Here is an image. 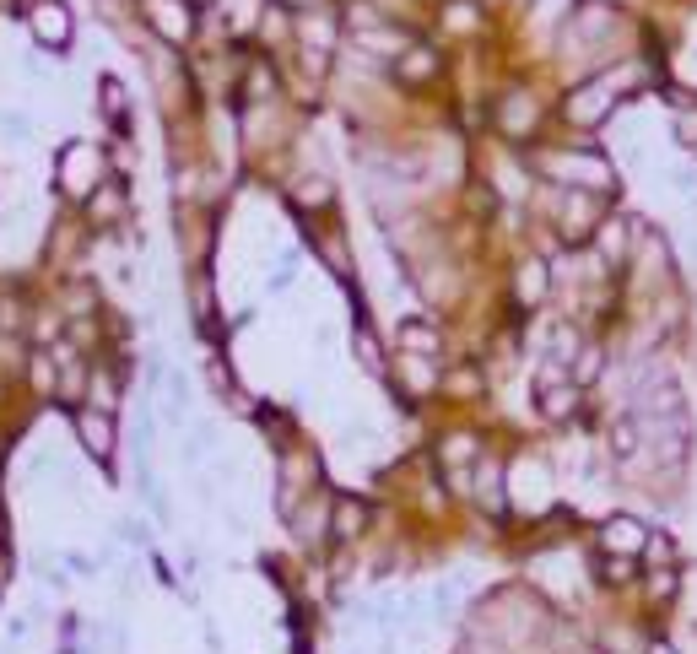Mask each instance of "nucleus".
Here are the masks:
<instances>
[{"mask_svg": "<svg viewBox=\"0 0 697 654\" xmlns=\"http://www.w3.org/2000/svg\"><path fill=\"white\" fill-rule=\"evenodd\" d=\"M60 184H65V195H92L103 184V152L98 146H87V141H76V146H65L60 152Z\"/></svg>", "mask_w": 697, "mask_h": 654, "instance_id": "nucleus-1", "label": "nucleus"}, {"mask_svg": "<svg viewBox=\"0 0 697 654\" xmlns=\"http://www.w3.org/2000/svg\"><path fill=\"white\" fill-rule=\"evenodd\" d=\"M552 173H568L573 190H589V195H606L611 190V163L595 152H568V157H546Z\"/></svg>", "mask_w": 697, "mask_h": 654, "instance_id": "nucleus-2", "label": "nucleus"}, {"mask_svg": "<svg viewBox=\"0 0 697 654\" xmlns=\"http://www.w3.org/2000/svg\"><path fill=\"white\" fill-rule=\"evenodd\" d=\"M28 33H33V44H44V49H60L76 38V22H71V11L60 6V0H44V6H33L28 11Z\"/></svg>", "mask_w": 697, "mask_h": 654, "instance_id": "nucleus-3", "label": "nucleus"}, {"mask_svg": "<svg viewBox=\"0 0 697 654\" xmlns=\"http://www.w3.org/2000/svg\"><path fill=\"white\" fill-rule=\"evenodd\" d=\"M643 546H649V525L633 514H611L600 525V557H643Z\"/></svg>", "mask_w": 697, "mask_h": 654, "instance_id": "nucleus-4", "label": "nucleus"}, {"mask_svg": "<svg viewBox=\"0 0 697 654\" xmlns=\"http://www.w3.org/2000/svg\"><path fill=\"white\" fill-rule=\"evenodd\" d=\"M611 109H616V76H606V82H584L568 98L562 114H568L573 125H600V119H611Z\"/></svg>", "mask_w": 697, "mask_h": 654, "instance_id": "nucleus-5", "label": "nucleus"}, {"mask_svg": "<svg viewBox=\"0 0 697 654\" xmlns=\"http://www.w3.org/2000/svg\"><path fill=\"white\" fill-rule=\"evenodd\" d=\"M573 406H579V384L562 379V368H546L541 373V411L552 422H562V417H573Z\"/></svg>", "mask_w": 697, "mask_h": 654, "instance_id": "nucleus-6", "label": "nucleus"}, {"mask_svg": "<svg viewBox=\"0 0 697 654\" xmlns=\"http://www.w3.org/2000/svg\"><path fill=\"white\" fill-rule=\"evenodd\" d=\"M76 433H82L87 455L109 460V449H114V422H109V411H76Z\"/></svg>", "mask_w": 697, "mask_h": 654, "instance_id": "nucleus-7", "label": "nucleus"}, {"mask_svg": "<svg viewBox=\"0 0 697 654\" xmlns=\"http://www.w3.org/2000/svg\"><path fill=\"white\" fill-rule=\"evenodd\" d=\"M562 222H568V228H562L568 238H589V233L600 228V222H595V195H589V190H573V195H568V211H562Z\"/></svg>", "mask_w": 697, "mask_h": 654, "instance_id": "nucleus-8", "label": "nucleus"}, {"mask_svg": "<svg viewBox=\"0 0 697 654\" xmlns=\"http://www.w3.org/2000/svg\"><path fill=\"white\" fill-rule=\"evenodd\" d=\"M363 525H368V509L357 498H335V536L341 541H357L363 536Z\"/></svg>", "mask_w": 697, "mask_h": 654, "instance_id": "nucleus-9", "label": "nucleus"}, {"mask_svg": "<svg viewBox=\"0 0 697 654\" xmlns=\"http://www.w3.org/2000/svg\"><path fill=\"white\" fill-rule=\"evenodd\" d=\"M535 125V98L530 92H514V98L503 103V130H514V136H525Z\"/></svg>", "mask_w": 697, "mask_h": 654, "instance_id": "nucleus-10", "label": "nucleus"}, {"mask_svg": "<svg viewBox=\"0 0 697 654\" xmlns=\"http://www.w3.org/2000/svg\"><path fill=\"white\" fill-rule=\"evenodd\" d=\"M157 28H163L173 44L190 33V17H184V0H157Z\"/></svg>", "mask_w": 697, "mask_h": 654, "instance_id": "nucleus-11", "label": "nucleus"}, {"mask_svg": "<svg viewBox=\"0 0 697 654\" xmlns=\"http://www.w3.org/2000/svg\"><path fill=\"white\" fill-rule=\"evenodd\" d=\"M433 71H438L433 49H406V60H400V76H406V82H422V76H433Z\"/></svg>", "mask_w": 697, "mask_h": 654, "instance_id": "nucleus-12", "label": "nucleus"}, {"mask_svg": "<svg viewBox=\"0 0 697 654\" xmlns=\"http://www.w3.org/2000/svg\"><path fill=\"white\" fill-rule=\"evenodd\" d=\"M600 579L606 584H633L638 579V557H600Z\"/></svg>", "mask_w": 697, "mask_h": 654, "instance_id": "nucleus-13", "label": "nucleus"}, {"mask_svg": "<svg viewBox=\"0 0 697 654\" xmlns=\"http://www.w3.org/2000/svg\"><path fill=\"white\" fill-rule=\"evenodd\" d=\"M125 206V190H119V184H98V190H92V217H114V211Z\"/></svg>", "mask_w": 697, "mask_h": 654, "instance_id": "nucleus-14", "label": "nucleus"}, {"mask_svg": "<svg viewBox=\"0 0 697 654\" xmlns=\"http://www.w3.org/2000/svg\"><path fill=\"white\" fill-rule=\"evenodd\" d=\"M670 136L681 146H697V103H681L676 109V125H670Z\"/></svg>", "mask_w": 697, "mask_h": 654, "instance_id": "nucleus-15", "label": "nucleus"}, {"mask_svg": "<svg viewBox=\"0 0 697 654\" xmlns=\"http://www.w3.org/2000/svg\"><path fill=\"white\" fill-rule=\"evenodd\" d=\"M643 557H649L654 568H676V546H670V536H654V530H649V546H643Z\"/></svg>", "mask_w": 697, "mask_h": 654, "instance_id": "nucleus-16", "label": "nucleus"}, {"mask_svg": "<svg viewBox=\"0 0 697 654\" xmlns=\"http://www.w3.org/2000/svg\"><path fill=\"white\" fill-rule=\"evenodd\" d=\"M103 109H109V119H125V109H130L125 87H119L114 76H109V82H103Z\"/></svg>", "mask_w": 697, "mask_h": 654, "instance_id": "nucleus-17", "label": "nucleus"}, {"mask_svg": "<svg viewBox=\"0 0 697 654\" xmlns=\"http://www.w3.org/2000/svg\"><path fill=\"white\" fill-rule=\"evenodd\" d=\"M330 195H335V190H330L325 179H303V184H298V206H325Z\"/></svg>", "mask_w": 697, "mask_h": 654, "instance_id": "nucleus-18", "label": "nucleus"}, {"mask_svg": "<svg viewBox=\"0 0 697 654\" xmlns=\"http://www.w3.org/2000/svg\"><path fill=\"white\" fill-rule=\"evenodd\" d=\"M519 292H525V303H535L546 292V271L541 265H525V276H519Z\"/></svg>", "mask_w": 697, "mask_h": 654, "instance_id": "nucleus-19", "label": "nucleus"}, {"mask_svg": "<svg viewBox=\"0 0 697 654\" xmlns=\"http://www.w3.org/2000/svg\"><path fill=\"white\" fill-rule=\"evenodd\" d=\"M481 498H487V509H503V492H498V465H487V471H481Z\"/></svg>", "mask_w": 697, "mask_h": 654, "instance_id": "nucleus-20", "label": "nucleus"}, {"mask_svg": "<svg viewBox=\"0 0 697 654\" xmlns=\"http://www.w3.org/2000/svg\"><path fill=\"white\" fill-rule=\"evenodd\" d=\"M400 336H406V346H422V352H438V336H433L427 325H406Z\"/></svg>", "mask_w": 697, "mask_h": 654, "instance_id": "nucleus-21", "label": "nucleus"}, {"mask_svg": "<svg viewBox=\"0 0 697 654\" xmlns=\"http://www.w3.org/2000/svg\"><path fill=\"white\" fill-rule=\"evenodd\" d=\"M471 22H476L471 0H449V28H471Z\"/></svg>", "mask_w": 697, "mask_h": 654, "instance_id": "nucleus-22", "label": "nucleus"}, {"mask_svg": "<svg viewBox=\"0 0 697 654\" xmlns=\"http://www.w3.org/2000/svg\"><path fill=\"white\" fill-rule=\"evenodd\" d=\"M109 406H114V384L98 373V379H92V411H109Z\"/></svg>", "mask_w": 697, "mask_h": 654, "instance_id": "nucleus-23", "label": "nucleus"}, {"mask_svg": "<svg viewBox=\"0 0 697 654\" xmlns=\"http://www.w3.org/2000/svg\"><path fill=\"white\" fill-rule=\"evenodd\" d=\"M460 455H465V460L476 455V449H471V438H460V433H454V438H444V460L454 465V460H460Z\"/></svg>", "mask_w": 697, "mask_h": 654, "instance_id": "nucleus-24", "label": "nucleus"}, {"mask_svg": "<svg viewBox=\"0 0 697 654\" xmlns=\"http://www.w3.org/2000/svg\"><path fill=\"white\" fill-rule=\"evenodd\" d=\"M357 352H363V363H368V368H379V352H373V341H368V336H357Z\"/></svg>", "mask_w": 697, "mask_h": 654, "instance_id": "nucleus-25", "label": "nucleus"}, {"mask_svg": "<svg viewBox=\"0 0 697 654\" xmlns=\"http://www.w3.org/2000/svg\"><path fill=\"white\" fill-rule=\"evenodd\" d=\"M0 590H6V557H0Z\"/></svg>", "mask_w": 697, "mask_h": 654, "instance_id": "nucleus-26", "label": "nucleus"}]
</instances>
